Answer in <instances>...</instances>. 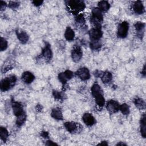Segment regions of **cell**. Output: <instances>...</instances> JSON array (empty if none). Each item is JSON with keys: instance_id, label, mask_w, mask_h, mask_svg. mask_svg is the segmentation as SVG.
I'll list each match as a JSON object with an SVG mask.
<instances>
[{"instance_id": "obj_17", "label": "cell", "mask_w": 146, "mask_h": 146, "mask_svg": "<svg viewBox=\"0 0 146 146\" xmlns=\"http://www.w3.org/2000/svg\"><path fill=\"white\" fill-rule=\"evenodd\" d=\"M35 79V76L34 75L29 72V71H26L24 72L22 75V80L26 83L29 84L31 83Z\"/></svg>"}, {"instance_id": "obj_23", "label": "cell", "mask_w": 146, "mask_h": 146, "mask_svg": "<svg viewBox=\"0 0 146 146\" xmlns=\"http://www.w3.org/2000/svg\"><path fill=\"white\" fill-rule=\"evenodd\" d=\"M102 80L104 83H110L112 79V75L111 73L109 71H105L103 72L102 76H101Z\"/></svg>"}, {"instance_id": "obj_2", "label": "cell", "mask_w": 146, "mask_h": 146, "mask_svg": "<svg viewBox=\"0 0 146 146\" xmlns=\"http://www.w3.org/2000/svg\"><path fill=\"white\" fill-rule=\"evenodd\" d=\"M66 3L71 11L74 14H78L79 12L83 10L86 7L85 3L82 1L71 0L66 1Z\"/></svg>"}, {"instance_id": "obj_22", "label": "cell", "mask_w": 146, "mask_h": 146, "mask_svg": "<svg viewBox=\"0 0 146 146\" xmlns=\"http://www.w3.org/2000/svg\"><path fill=\"white\" fill-rule=\"evenodd\" d=\"M133 103L136 106V107L140 110H144L145 108V102L143 99L141 98H135L133 100Z\"/></svg>"}, {"instance_id": "obj_40", "label": "cell", "mask_w": 146, "mask_h": 146, "mask_svg": "<svg viewBox=\"0 0 146 146\" xmlns=\"http://www.w3.org/2000/svg\"><path fill=\"white\" fill-rule=\"evenodd\" d=\"M116 145H125L126 144H124V143H118Z\"/></svg>"}, {"instance_id": "obj_30", "label": "cell", "mask_w": 146, "mask_h": 146, "mask_svg": "<svg viewBox=\"0 0 146 146\" xmlns=\"http://www.w3.org/2000/svg\"><path fill=\"white\" fill-rule=\"evenodd\" d=\"M53 96L55 99L58 100H63L64 99V94L57 91H53Z\"/></svg>"}, {"instance_id": "obj_26", "label": "cell", "mask_w": 146, "mask_h": 146, "mask_svg": "<svg viewBox=\"0 0 146 146\" xmlns=\"http://www.w3.org/2000/svg\"><path fill=\"white\" fill-rule=\"evenodd\" d=\"M90 47L93 50H98L101 48V43L99 40H91Z\"/></svg>"}, {"instance_id": "obj_14", "label": "cell", "mask_w": 146, "mask_h": 146, "mask_svg": "<svg viewBox=\"0 0 146 146\" xmlns=\"http://www.w3.org/2000/svg\"><path fill=\"white\" fill-rule=\"evenodd\" d=\"M134 26L137 33V36L141 39L144 35L145 23L141 22H137L135 24Z\"/></svg>"}, {"instance_id": "obj_19", "label": "cell", "mask_w": 146, "mask_h": 146, "mask_svg": "<svg viewBox=\"0 0 146 146\" xmlns=\"http://www.w3.org/2000/svg\"><path fill=\"white\" fill-rule=\"evenodd\" d=\"M64 37L68 41H72L75 37V33L73 30L70 27H67L64 33Z\"/></svg>"}, {"instance_id": "obj_39", "label": "cell", "mask_w": 146, "mask_h": 146, "mask_svg": "<svg viewBox=\"0 0 146 146\" xmlns=\"http://www.w3.org/2000/svg\"><path fill=\"white\" fill-rule=\"evenodd\" d=\"M98 145H108V143L106 142V141H103L102 143H99Z\"/></svg>"}, {"instance_id": "obj_11", "label": "cell", "mask_w": 146, "mask_h": 146, "mask_svg": "<svg viewBox=\"0 0 146 146\" xmlns=\"http://www.w3.org/2000/svg\"><path fill=\"white\" fill-rule=\"evenodd\" d=\"M106 108L109 112L115 113L119 110L120 105L117 102L113 100H110L107 102Z\"/></svg>"}, {"instance_id": "obj_35", "label": "cell", "mask_w": 146, "mask_h": 146, "mask_svg": "<svg viewBox=\"0 0 146 146\" xmlns=\"http://www.w3.org/2000/svg\"><path fill=\"white\" fill-rule=\"evenodd\" d=\"M6 5H6V2H3V1H1V11H3V10L5 9Z\"/></svg>"}, {"instance_id": "obj_21", "label": "cell", "mask_w": 146, "mask_h": 146, "mask_svg": "<svg viewBox=\"0 0 146 146\" xmlns=\"http://www.w3.org/2000/svg\"><path fill=\"white\" fill-rule=\"evenodd\" d=\"M51 116L56 120H62L63 119L62 111L59 108H55L52 109L51 112Z\"/></svg>"}, {"instance_id": "obj_32", "label": "cell", "mask_w": 146, "mask_h": 146, "mask_svg": "<svg viewBox=\"0 0 146 146\" xmlns=\"http://www.w3.org/2000/svg\"><path fill=\"white\" fill-rule=\"evenodd\" d=\"M19 3L15 1H10L9 2V7L13 9L17 8L19 6Z\"/></svg>"}, {"instance_id": "obj_3", "label": "cell", "mask_w": 146, "mask_h": 146, "mask_svg": "<svg viewBox=\"0 0 146 146\" xmlns=\"http://www.w3.org/2000/svg\"><path fill=\"white\" fill-rule=\"evenodd\" d=\"M103 17L102 10L98 7H94L92 10V16L91 17V22L96 27H101V23L103 21Z\"/></svg>"}, {"instance_id": "obj_33", "label": "cell", "mask_w": 146, "mask_h": 146, "mask_svg": "<svg viewBox=\"0 0 146 146\" xmlns=\"http://www.w3.org/2000/svg\"><path fill=\"white\" fill-rule=\"evenodd\" d=\"M32 2L35 6H39L41 5L43 2L42 1H33Z\"/></svg>"}, {"instance_id": "obj_37", "label": "cell", "mask_w": 146, "mask_h": 146, "mask_svg": "<svg viewBox=\"0 0 146 146\" xmlns=\"http://www.w3.org/2000/svg\"><path fill=\"white\" fill-rule=\"evenodd\" d=\"M46 145H57L56 143H53L52 141L51 140H48L47 141V143H46Z\"/></svg>"}, {"instance_id": "obj_20", "label": "cell", "mask_w": 146, "mask_h": 146, "mask_svg": "<svg viewBox=\"0 0 146 146\" xmlns=\"http://www.w3.org/2000/svg\"><path fill=\"white\" fill-rule=\"evenodd\" d=\"M140 132L141 136L145 138L146 136V123H145V115L144 113L140 120Z\"/></svg>"}, {"instance_id": "obj_27", "label": "cell", "mask_w": 146, "mask_h": 146, "mask_svg": "<svg viewBox=\"0 0 146 146\" xmlns=\"http://www.w3.org/2000/svg\"><path fill=\"white\" fill-rule=\"evenodd\" d=\"M26 119V115L25 113L19 115V116H17V119L16 121V123L17 125L21 126L25 123Z\"/></svg>"}, {"instance_id": "obj_28", "label": "cell", "mask_w": 146, "mask_h": 146, "mask_svg": "<svg viewBox=\"0 0 146 146\" xmlns=\"http://www.w3.org/2000/svg\"><path fill=\"white\" fill-rule=\"evenodd\" d=\"M119 110H120V111L121 112V113L123 115H128L129 113V108L128 106L125 104L124 103L122 105L120 106V108H119Z\"/></svg>"}, {"instance_id": "obj_29", "label": "cell", "mask_w": 146, "mask_h": 146, "mask_svg": "<svg viewBox=\"0 0 146 146\" xmlns=\"http://www.w3.org/2000/svg\"><path fill=\"white\" fill-rule=\"evenodd\" d=\"M75 21H76V23L78 25H80V26H83L84 24H85V19H84V18L83 17V16L82 15V14H80V15H78L76 19H75Z\"/></svg>"}, {"instance_id": "obj_13", "label": "cell", "mask_w": 146, "mask_h": 146, "mask_svg": "<svg viewBox=\"0 0 146 146\" xmlns=\"http://www.w3.org/2000/svg\"><path fill=\"white\" fill-rule=\"evenodd\" d=\"M82 119L83 122L88 126H92L96 122L94 117L89 113H84L82 117Z\"/></svg>"}, {"instance_id": "obj_15", "label": "cell", "mask_w": 146, "mask_h": 146, "mask_svg": "<svg viewBox=\"0 0 146 146\" xmlns=\"http://www.w3.org/2000/svg\"><path fill=\"white\" fill-rule=\"evenodd\" d=\"M42 55L47 61H49L51 59L52 56V53L51 50L50 45L48 43H46L44 47L42 50Z\"/></svg>"}, {"instance_id": "obj_25", "label": "cell", "mask_w": 146, "mask_h": 146, "mask_svg": "<svg viewBox=\"0 0 146 146\" xmlns=\"http://www.w3.org/2000/svg\"><path fill=\"white\" fill-rule=\"evenodd\" d=\"M9 136V132L6 128L5 127H1L0 128V137L2 140H3L4 142L6 141Z\"/></svg>"}, {"instance_id": "obj_9", "label": "cell", "mask_w": 146, "mask_h": 146, "mask_svg": "<svg viewBox=\"0 0 146 146\" xmlns=\"http://www.w3.org/2000/svg\"><path fill=\"white\" fill-rule=\"evenodd\" d=\"M74 76V74L70 70H66L64 72H60L58 75V79L59 81L63 84H65L67 80L71 79Z\"/></svg>"}, {"instance_id": "obj_10", "label": "cell", "mask_w": 146, "mask_h": 146, "mask_svg": "<svg viewBox=\"0 0 146 146\" xmlns=\"http://www.w3.org/2000/svg\"><path fill=\"white\" fill-rule=\"evenodd\" d=\"M76 75L83 80H86L90 78V71L86 67H82L78 69L76 72Z\"/></svg>"}, {"instance_id": "obj_36", "label": "cell", "mask_w": 146, "mask_h": 146, "mask_svg": "<svg viewBox=\"0 0 146 146\" xmlns=\"http://www.w3.org/2000/svg\"><path fill=\"white\" fill-rule=\"evenodd\" d=\"M40 135H41V136H43V137H48V132H46V131H42V132H41V133H40Z\"/></svg>"}, {"instance_id": "obj_12", "label": "cell", "mask_w": 146, "mask_h": 146, "mask_svg": "<svg viewBox=\"0 0 146 146\" xmlns=\"http://www.w3.org/2000/svg\"><path fill=\"white\" fill-rule=\"evenodd\" d=\"M12 108L13 110V113L16 116H19L24 113L22 104L18 102H13Z\"/></svg>"}, {"instance_id": "obj_6", "label": "cell", "mask_w": 146, "mask_h": 146, "mask_svg": "<svg viewBox=\"0 0 146 146\" xmlns=\"http://www.w3.org/2000/svg\"><path fill=\"white\" fill-rule=\"evenodd\" d=\"M64 125L66 129L70 133H75L78 132H80L82 127L80 124L75 122H66L64 124Z\"/></svg>"}, {"instance_id": "obj_24", "label": "cell", "mask_w": 146, "mask_h": 146, "mask_svg": "<svg viewBox=\"0 0 146 146\" xmlns=\"http://www.w3.org/2000/svg\"><path fill=\"white\" fill-rule=\"evenodd\" d=\"M110 7V3L106 1H101L98 3V8L103 11H107Z\"/></svg>"}, {"instance_id": "obj_8", "label": "cell", "mask_w": 146, "mask_h": 146, "mask_svg": "<svg viewBox=\"0 0 146 146\" xmlns=\"http://www.w3.org/2000/svg\"><path fill=\"white\" fill-rule=\"evenodd\" d=\"M82 55L83 52L81 47L79 46L75 45L71 51V57L72 60L75 62H79L81 59Z\"/></svg>"}, {"instance_id": "obj_1", "label": "cell", "mask_w": 146, "mask_h": 146, "mask_svg": "<svg viewBox=\"0 0 146 146\" xmlns=\"http://www.w3.org/2000/svg\"><path fill=\"white\" fill-rule=\"evenodd\" d=\"M91 92L95 99V103L100 107L104 106L105 104V99L103 96V91L100 86L96 83L93 84L91 87Z\"/></svg>"}, {"instance_id": "obj_16", "label": "cell", "mask_w": 146, "mask_h": 146, "mask_svg": "<svg viewBox=\"0 0 146 146\" xmlns=\"http://www.w3.org/2000/svg\"><path fill=\"white\" fill-rule=\"evenodd\" d=\"M133 10L137 14H141L144 11V7L141 1H137L133 5Z\"/></svg>"}, {"instance_id": "obj_7", "label": "cell", "mask_w": 146, "mask_h": 146, "mask_svg": "<svg viewBox=\"0 0 146 146\" xmlns=\"http://www.w3.org/2000/svg\"><path fill=\"white\" fill-rule=\"evenodd\" d=\"M103 33L100 27H95L89 31V36L91 40H99L102 38Z\"/></svg>"}, {"instance_id": "obj_34", "label": "cell", "mask_w": 146, "mask_h": 146, "mask_svg": "<svg viewBox=\"0 0 146 146\" xmlns=\"http://www.w3.org/2000/svg\"><path fill=\"white\" fill-rule=\"evenodd\" d=\"M103 72L102 71H98V70H96L95 71V73H94V75L96 77H101L103 75Z\"/></svg>"}, {"instance_id": "obj_5", "label": "cell", "mask_w": 146, "mask_h": 146, "mask_svg": "<svg viewBox=\"0 0 146 146\" xmlns=\"http://www.w3.org/2000/svg\"><path fill=\"white\" fill-rule=\"evenodd\" d=\"M128 30H129L128 23L126 21L122 22L118 26L117 33V36L121 38H125L128 34Z\"/></svg>"}, {"instance_id": "obj_31", "label": "cell", "mask_w": 146, "mask_h": 146, "mask_svg": "<svg viewBox=\"0 0 146 146\" xmlns=\"http://www.w3.org/2000/svg\"><path fill=\"white\" fill-rule=\"evenodd\" d=\"M7 47V42L6 39L3 38L2 37L1 38L0 40V50L1 51L5 50Z\"/></svg>"}, {"instance_id": "obj_18", "label": "cell", "mask_w": 146, "mask_h": 146, "mask_svg": "<svg viewBox=\"0 0 146 146\" xmlns=\"http://www.w3.org/2000/svg\"><path fill=\"white\" fill-rule=\"evenodd\" d=\"M16 34L18 39L22 44H25L29 40V36L27 34L23 31H17Z\"/></svg>"}, {"instance_id": "obj_4", "label": "cell", "mask_w": 146, "mask_h": 146, "mask_svg": "<svg viewBox=\"0 0 146 146\" xmlns=\"http://www.w3.org/2000/svg\"><path fill=\"white\" fill-rule=\"evenodd\" d=\"M16 80L17 78L13 75L3 79L0 83L1 90L2 91H6L9 90L15 85Z\"/></svg>"}, {"instance_id": "obj_38", "label": "cell", "mask_w": 146, "mask_h": 146, "mask_svg": "<svg viewBox=\"0 0 146 146\" xmlns=\"http://www.w3.org/2000/svg\"><path fill=\"white\" fill-rule=\"evenodd\" d=\"M141 74H142L144 76H145V66H144V67H143V71H141Z\"/></svg>"}]
</instances>
